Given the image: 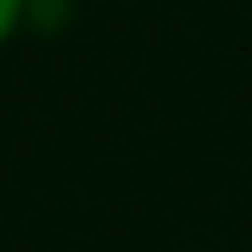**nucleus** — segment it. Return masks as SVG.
Returning a JSON list of instances; mask_svg holds the SVG:
<instances>
[{
  "mask_svg": "<svg viewBox=\"0 0 252 252\" xmlns=\"http://www.w3.org/2000/svg\"><path fill=\"white\" fill-rule=\"evenodd\" d=\"M11 17H17V0H0V34L11 28Z\"/></svg>",
  "mask_w": 252,
  "mask_h": 252,
  "instance_id": "obj_1",
  "label": "nucleus"
}]
</instances>
